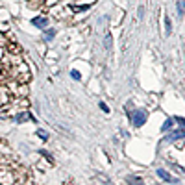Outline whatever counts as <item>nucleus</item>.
Returning a JSON list of instances; mask_svg holds the SVG:
<instances>
[{
    "label": "nucleus",
    "instance_id": "1a4fd4ad",
    "mask_svg": "<svg viewBox=\"0 0 185 185\" xmlns=\"http://www.w3.org/2000/svg\"><path fill=\"white\" fill-rule=\"evenodd\" d=\"M172 122H174V121H172V119H168V121H167V122L161 126V130H163V131H168V130L172 128Z\"/></svg>",
    "mask_w": 185,
    "mask_h": 185
},
{
    "label": "nucleus",
    "instance_id": "ddd939ff",
    "mask_svg": "<svg viewBox=\"0 0 185 185\" xmlns=\"http://www.w3.org/2000/svg\"><path fill=\"white\" fill-rule=\"evenodd\" d=\"M100 107L104 109V113H109V107H107V105H105L104 102H100Z\"/></svg>",
    "mask_w": 185,
    "mask_h": 185
},
{
    "label": "nucleus",
    "instance_id": "39448f33",
    "mask_svg": "<svg viewBox=\"0 0 185 185\" xmlns=\"http://www.w3.org/2000/svg\"><path fill=\"white\" fill-rule=\"evenodd\" d=\"M44 30H46V32H44V35H43V39H44V41H52V39H54V37H56V30H54V28H44Z\"/></svg>",
    "mask_w": 185,
    "mask_h": 185
},
{
    "label": "nucleus",
    "instance_id": "0eeeda50",
    "mask_svg": "<svg viewBox=\"0 0 185 185\" xmlns=\"http://www.w3.org/2000/svg\"><path fill=\"white\" fill-rule=\"evenodd\" d=\"M26 119H32V115L30 113H19L17 117H15V122H22V121H26ZM33 121V119H32Z\"/></svg>",
    "mask_w": 185,
    "mask_h": 185
},
{
    "label": "nucleus",
    "instance_id": "423d86ee",
    "mask_svg": "<svg viewBox=\"0 0 185 185\" xmlns=\"http://www.w3.org/2000/svg\"><path fill=\"white\" fill-rule=\"evenodd\" d=\"M176 11H178V17H182L185 11V0H178L176 2Z\"/></svg>",
    "mask_w": 185,
    "mask_h": 185
},
{
    "label": "nucleus",
    "instance_id": "6e6552de",
    "mask_svg": "<svg viewBox=\"0 0 185 185\" xmlns=\"http://www.w3.org/2000/svg\"><path fill=\"white\" fill-rule=\"evenodd\" d=\"M170 32H172V24H170V19H168V17H165V35H170Z\"/></svg>",
    "mask_w": 185,
    "mask_h": 185
},
{
    "label": "nucleus",
    "instance_id": "9d476101",
    "mask_svg": "<svg viewBox=\"0 0 185 185\" xmlns=\"http://www.w3.org/2000/svg\"><path fill=\"white\" fill-rule=\"evenodd\" d=\"M37 135H39L41 139H44V141L48 139V133H46V131H43V130H39V131H37Z\"/></svg>",
    "mask_w": 185,
    "mask_h": 185
},
{
    "label": "nucleus",
    "instance_id": "9b49d317",
    "mask_svg": "<svg viewBox=\"0 0 185 185\" xmlns=\"http://www.w3.org/2000/svg\"><path fill=\"white\" fill-rule=\"evenodd\" d=\"M70 76H72V78H74V80H80V78H82V76H80V72H78V70H70Z\"/></svg>",
    "mask_w": 185,
    "mask_h": 185
},
{
    "label": "nucleus",
    "instance_id": "f8f14e48",
    "mask_svg": "<svg viewBox=\"0 0 185 185\" xmlns=\"http://www.w3.org/2000/svg\"><path fill=\"white\" fill-rule=\"evenodd\" d=\"M174 121H176V122H178V124H182V126H183V128H185V119H180V117H176Z\"/></svg>",
    "mask_w": 185,
    "mask_h": 185
},
{
    "label": "nucleus",
    "instance_id": "f03ea898",
    "mask_svg": "<svg viewBox=\"0 0 185 185\" xmlns=\"http://www.w3.org/2000/svg\"><path fill=\"white\" fill-rule=\"evenodd\" d=\"M176 139H185V131H183V130H176V131H172L170 135H167V137H165V141H167V143H174Z\"/></svg>",
    "mask_w": 185,
    "mask_h": 185
},
{
    "label": "nucleus",
    "instance_id": "7ed1b4c3",
    "mask_svg": "<svg viewBox=\"0 0 185 185\" xmlns=\"http://www.w3.org/2000/svg\"><path fill=\"white\" fill-rule=\"evenodd\" d=\"M156 172H157V176H159L161 180H165V182H170V183H178V178H172V176H170V174H168L167 170H163V168H157Z\"/></svg>",
    "mask_w": 185,
    "mask_h": 185
},
{
    "label": "nucleus",
    "instance_id": "20e7f679",
    "mask_svg": "<svg viewBox=\"0 0 185 185\" xmlns=\"http://www.w3.org/2000/svg\"><path fill=\"white\" fill-rule=\"evenodd\" d=\"M32 26L44 30V28L48 26V21H46V17H35V19H32Z\"/></svg>",
    "mask_w": 185,
    "mask_h": 185
},
{
    "label": "nucleus",
    "instance_id": "f257e3e1",
    "mask_svg": "<svg viewBox=\"0 0 185 185\" xmlns=\"http://www.w3.org/2000/svg\"><path fill=\"white\" fill-rule=\"evenodd\" d=\"M131 122H133L135 128L143 126V124L146 122V111H144V109H137V111L131 115Z\"/></svg>",
    "mask_w": 185,
    "mask_h": 185
}]
</instances>
